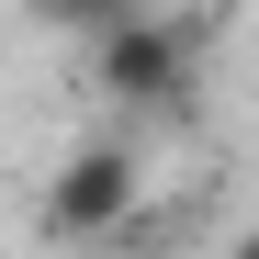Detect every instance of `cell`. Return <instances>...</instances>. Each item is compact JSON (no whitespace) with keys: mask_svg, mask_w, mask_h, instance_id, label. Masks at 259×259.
Instances as JSON below:
<instances>
[{"mask_svg":"<svg viewBox=\"0 0 259 259\" xmlns=\"http://www.w3.org/2000/svg\"><path fill=\"white\" fill-rule=\"evenodd\" d=\"M226 259H259V226H248V237H226Z\"/></svg>","mask_w":259,"mask_h":259,"instance_id":"277c9868","label":"cell"},{"mask_svg":"<svg viewBox=\"0 0 259 259\" xmlns=\"http://www.w3.org/2000/svg\"><path fill=\"white\" fill-rule=\"evenodd\" d=\"M192 79H203V23L192 12H113L91 34V91L113 113H181L192 102Z\"/></svg>","mask_w":259,"mask_h":259,"instance_id":"6da1fadb","label":"cell"},{"mask_svg":"<svg viewBox=\"0 0 259 259\" xmlns=\"http://www.w3.org/2000/svg\"><path fill=\"white\" fill-rule=\"evenodd\" d=\"M113 12H136V0H34V23H57V34H79V46H91V34H102Z\"/></svg>","mask_w":259,"mask_h":259,"instance_id":"3957f363","label":"cell"},{"mask_svg":"<svg viewBox=\"0 0 259 259\" xmlns=\"http://www.w3.org/2000/svg\"><path fill=\"white\" fill-rule=\"evenodd\" d=\"M34 226H46L57 248L136 237V226H147V158L124 147V136H91V147H68V158H57V181H46V203H34Z\"/></svg>","mask_w":259,"mask_h":259,"instance_id":"7a4b0ae2","label":"cell"}]
</instances>
